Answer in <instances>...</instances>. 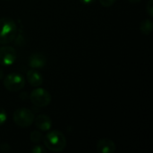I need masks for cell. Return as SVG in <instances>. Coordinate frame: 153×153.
Here are the masks:
<instances>
[{"mask_svg": "<svg viewBox=\"0 0 153 153\" xmlns=\"http://www.w3.org/2000/svg\"><path fill=\"white\" fill-rule=\"evenodd\" d=\"M146 12L150 17L153 16V0H149L146 4Z\"/></svg>", "mask_w": 153, "mask_h": 153, "instance_id": "14", "label": "cell"}, {"mask_svg": "<svg viewBox=\"0 0 153 153\" xmlns=\"http://www.w3.org/2000/svg\"><path fill=\"white\" fill-rule=\"evenodd\" d=\"M7 119V114L5 110L2 108H0V126H3Z\"/></svg>", "mask_w": 153, "mask_h": 153, "instance_id": "13", "label": "cell"}, {"mask_svg": "<svg viewBox=\"0 0 153 153\" xmlns=\"http://www.w3.org/2000/svg\"><path fill=\"white\" fill-rule=\"evenodd\" d=\"M26 79L30 85L33 87H39L43 83V76L36 69H30L27 72Z\"/></svg>", "mask_w": 153, "mask_h": 153, "instance_id": "10", "label": "cell"}, {"mask_svg": "<svg viewBox=\"0 0 153 153\" xmlns=\"http://www.w3.org/2000/svg\"><path fill=\"white\" fill-rule=\"evenodd\" d=\"M30 152L32 153H44L46 152V149L44 148V146H41V145H36L34 146Z\"/></svg>", "mask_w": 153, "mask_h": 153, "instance_id": "15", "label": "cell"}, {"mask_svg": "<svg viewBox=\"0 0 153 153\" xmlns=\"http://www.w3.org/2000/svg\"><path fill=\"white\" fill-rule=\"evenodd\" d=\"M17 36V26L9 17L0 18V44L6 45L13 42Z\"/></svg>", "mask_w": 153, "mask_h": 153, "instance_id": "2", "label": "cell"}, {"mask_svg": "<svg viewBox=\"0 0 153 153\" xmlns=\"http://www.w3.org/2000/svg\"><path fill=\"white\" fill-rule=\"evenodd\" d=\"M30 99L32 104L38 108H45L51 102L50 93L47 90L39 87H37L30 92Z\"/></svg>", "mask_w": 153, "mask_h": 153, "instance_id": "4", "label": "cell"}, {"mask_svg": "<svg viewBox=\"0 0 153 153\" xmlns=\"http://www.w3.org/2000/svg\"><path fill=\"white\" fill-rule=\"evenodd\" d=\"M3 74H4V73H3V71L2 70H0V80L3 78Z\"/></svg>", "mask_w": 153, "mask_h": 153, "instance_id": "19", "label": "cell"}, {"mask_svg": "<svg viewBox=\"0 0 153 153\" xmlns=\"http://www.w3.org/2000/svg\"><path fill=\"white\" fill-rule=\"evenodd\" d=\"M30 141L34 143H40L42 140H43V135L39 131H33L30 135Z\"/></svg>", "mask_w": 153, "mask_h": 153, "instance_id": "12", "label": "cell"}, {"mask_svg": "<svg viewBox=\"0 0 153 153\" xmlns=\"http://www.w3.org/2000/svg\"><path fill=\"white\" fill-rule=\"evenodd\" d=\"M47 64V58L42 53H33L29 57V65L31 69H41Z\"/></svg>", "mask_w": 153, "mask_h": 153, "instance_id": "7", "label": "cell"}, {"mask_svg": "<svg viewBox=\"0 0 153 153\" xmlns=\"http://www.w3.org/2000/svg\"><path fill=\"white\" fill-rule=\"evenodd\" d=\"M95 1L96 0H80V2L84 4H91L94 3Z\"/></svg>", "mask_w": 153, "mask_h": 153, "instance_id": "17", "label": "cell"}, {"mask_svg": "<svg viewBox=\"0 0 153 153\" xmlns=\"http://www.w3.org/2000/svg\"><path fill=\"white\" fill-rule=\"evenodd\" d=\"M130 3H133V4H135V3H139L141 0H128Z\"/></svg>", "mask_w": 153, "mask_h": 153, "instance_id": "18", "label": "cell"}, {"mask_svg": "<svg viewBox=\"0 0 153 153\" xmlns=\"http://www.w3.org/2000/svg\"><path fill=\"white\" fill-rule=\"evenodd\" d=\"M117 0H100V3L101 5L105 6V7H109L111 5H113L116 3Z\"/></svg>", "mask_w": 153, "mask_h": 153, "instance_id": "16", "label": "cell"}, {"mask_svg": "<svg viewBox=\"0 0 153 153\" xmlns=\"http://www.w3.org/2000/svg\"><path fill=\"white\" fill-rule=\"evenodd\" d=\"M34 114L26 108H21L14 111L13 118L14 124L22 128L29 127L34 122Z\"/></svg>", "mask_w": 153, "mask_h": 153, "instance_id": "3", "label": "cell"}, {"mask_svg": "<svg viewBox=\"0 0 153 153\" xmlns=\"http://www.w3.org/2000/svg\"><path fill=\"white\" fill-rule=\"evenodd\" d=\"M153 30V23L152 20L146 19L142 22L140 25V30L143 34L144 35H150L152 32Z\"/></svg>", "mask_w": 153, "mask_h": 153, "instance_id": "11", "label": "cell"}, {"mask_svg": "<svg viewBox=\"0 0 153 153\" xmlns=\"http://www.w3.org/2000/svg\"><path fill=\"white\" fill-rule=\"evenodd\" d=\"M34 122L36 127L41 132H48L52 126V120L48 116L39 115L34 117Z\"/></svg>", "mask_w": 153, "mask_h": 153, "instance_id": "8", "label": "cell"}, {"mask_svg": "<svg viewBox=\"0 0 153 153\" xmlns=\"http://www.w3.org/2000/svg\"><path fill=\"white\" fill-rule=\"evenodd\" d=\"M116 150L115 143L108 138L100 139L97 143V151L100 153H114Z\"/></svg>", "mask_w": 153, "mask_h": 153, "instance_id": "9", "label": "cell"}, {"mask_svg": "<svg viewBox=\"0 0 153 153\" xmlns=\"http://www.w3.org/2000/svg\"><path fill=\"white\" fill-rule=\"evenodd\" d=\"M43 143L45 147L53 152H61L66 147L65 136L57 130L48 132L43 137Z\"/></svg>", "mask_w": 153, "mask_h": 153, "instance_id": "1", "label": "cell"}, {"mask_svg": "<svg viewBox=\"0 0 153 153\" xmlns=\"http://www.w3.org/2000/svg\"><path fill=\"white\" fill-rule=\"evenodd\" d=\"M4 86L9 91H19L25 85L24 77L18 73H12L7 74L4 79Z\"/></svg>", "mask_w": 153, "mask_h": 153, "instance_id": "5", "label": "cell"}, {"mask_svg": "<svg viewBox=\"0 0 153 153\" xmlns=\"http://www.w3.org/2000/svg\"><path fill=\"white\" fill-rule=\"evenodd\" d=\"M17 58L15 49L10 46H4L0 48V65L3 66L12 65Z\"/></svg>", "mask_w": 153, "mask_h": 153, "instance_id": "6", "label": "cell"}]
</instances>
